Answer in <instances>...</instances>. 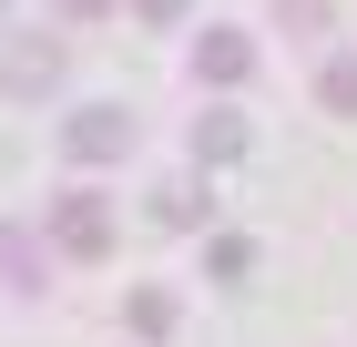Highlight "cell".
Masks as SVG:
<instances>
[{
    "instance_id": "1",
    "label": "cell",
    "mask_w": 357,
    "mask_h": 347,
    "mask_svg": "<svg viewBox=\"0 0 357 347\" xmlns=\"http://www.w3.org/2000/svg\"><path fill=\"white\" fill-rule=\"evenodd\" d=\"M61 245H72V256H102V245H112L102 194H61Z\"/></svg>"
},
{
    "instance_id": "2",
    "label": "cell",
    "mask_w": 357,
    "mask_h": 347,
    "mask_svg": "<svg viewBox=\"0 0 357 347\" xmlns=\"http://www.w3.org/2000/svg\"><path fill=\"white\" fill-rule=\"evenodd\" d=\"M123 143H133V123H123V112H82V123H72V154H82V163H112Z\"/></svg>"
},
{
    "instance_id": "3",
    "label": "cell",
    "mask_w": 357,
    "mask_h": 347,
    "mask_svg": "<svg viewBox=\"0 0 357 347\" xmlns=\"http://www.w3.org/2000/svg\"><path fill=\"white\" fill-rule=\"evenodd\" d=\"M194 72H215V82H245V41H235V31H204Z\"/></svg>"
},
{
    "instance_id": "4",
    "label": "cell",
    "mask_w": 357,
    "mask_h": 347,
    "mask_svg": "<svg viewBox=\"0 0 357 347\" xmlns=\"http://www.w3.org/2000/svg\"><path fill=\"white\" fill-rule=\"evenodd\" d=\"M52 72H61L52 52H10V61H0V82H10V92H41V82H52Z\"/></svg>"
},
{
    "instance_id": "5",
    "label": "cell",
    "mask_w": 357,
    "mask_h": 347,
    "mask_svg": "<svg viewBox=\"0 0 357 347\" xmlns=\"http://www.w3.org/2000/svg\"><path fill=\"white\" fill-rule=\"evenodd\" d=\"M235 143H245V133H235V112H215V123H194V154H235Z\"/></svg>"
},
{
    "instance_id": "6",
    "label": "cell",
    "mask_w": 357,
    "mask_h": 347,
    "mask_svg": "<svg viewBox=\"0 0 357 347\" xmlns=\"http://www.w3.org/2000/svg\"><path fill=\"white\" fill-rule=\"evenodd\" d=\"M327 103H337V112H357V61H337V72H327Z\"/></svg>"
},
{
    "instance_id": "7",
    "label": "cell",
    "mask_w": 357,
    "mask_h": 347,
    "mask_svg": "<svg viewBox=\"0 0 357 347\" xmlns=\"http://www.w3.org/2000/svg\"><path fill=\"white\" fill-rule=\"evenodd\" d=\"M72 10H102V0H72Z\"/></svg>"
}]
</instances>
